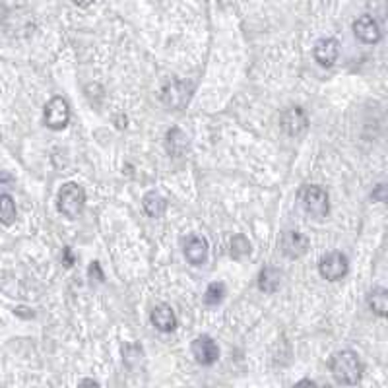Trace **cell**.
<instances>
[{"label": "cell", "mask_w": 388, "mask_h": 388, "mask_svg": "<svg viewBox=\"0 0 388 388\" xmlns=\"http://www.w3.org/2000/svg\"><path fill=\"white\" fill-rule=\"evenodd\" d=\"M282 285V270L274 268V266H266L261 270L258 274V288L264 293H276L278 288Z\"/></svg>", "instance_id": "5bb4252c"}, {"label": "cell", "mask_w": 388, "mask_h": 388, "mask_svg": "<svg viewBox=\"0 0 388 388\" xmlns=\"http://www.w3.org/2000/svg\"><path fill=\"white\" fill-rule=\"evenodd\" d=\"M150 320L159 332H173L177 328L175 310L171 309V305L167 303L155 305L150 313Z\"/></svg>", "instance_id": "8fae6325"}, {"label": "cell", "mask_w": 388, "mask_h": 388, "mask_svg": "<svg viewBox=\"0 0 388 388\" xmlns=\"http://www.w3.org/2000/svg\"><path fill=\"white\" fill-rule=\"evenodd\" d=\"M64 254H66V266H72V258H70V248H66V251H64Z\"/></svg>", "instance_id": "603a6c76"}, {"label": "cell", "mask_w": 388, "mask_h": 388, "mask_svg": "<svg viewBox=\"0 0 388 388\" xmlns=\"http://www.w3.org/2000/svg\"><path fill=\"white\" fill-rule=\"evenodd\" d=\"M330 373L340 384H357L363 377V363L352 350H342L330 357Z\"/></svg>", "instance_id": "6da1fadb"}, {"label": "cell", "mask_w": 388, "mask_h": 388, "mask_svg": "<svg viewBox=\"0 0 388 388\" xmlns=\"http://www.w3.org/2000/svg\"><path fill=\"white\" fill-rule=\"evenodd\" d=\"M367 305L374 315H379V317H387L388 291L384 290V288H374V290L367 295Z\"/></svg>", "instance_id": "2e32d148"}, {"label": "cell", "mask_w": 388, "mask_h": 388, "mask_svg": "<svg viewBox=\"0 0 388 388\" xmlns=\"http://www.w3.org/2000/svg\"><path fill=\"white\" fill-rule=\"evenodd\" d=\"M142 204H144V210H146L150 218H162L165 210H167V200L155 191H150L142 200Z\"/></svg>", "instance_id": "9a60e30c"}, {"label": "cell", "mask_w": 388, "mask_h": 388, "mask_svg": "<svg viewBox=\"0 0 388 388\" xmlns=\"http://www.w3.org/2000/svg\"><path fill=\"white\" fill-rule=\"evenodd\" d=\"M318 272L328 282H338L342 278H346V274L350 272V261L344 253L332 251L318 261Z\"/></svg>", "instance_id": "277c9868"}, {"label": "cell", "mask_w": 388, "mask_h": 388, "mask_svg": "<svg viewBox=\"0 0 388 388\" xmlns=\"http://www.w3.org/2000/svg\"><path fill=\"white\" fill-rule=\"evenodd\" d=\"M353 33L355 37L363 43H369V45H374V43L381 41L382 31L379 21L374 20L373 16L363 14L360 16L357 20L353 21Z\"/></svg>", "instance_id": "9c48e42d"}, {"label": "cell", "mask_w": 388, "mask_h": 388, "mask_svg": "<svg viewBox=\"0 0 388 388\" xmlns=\"http://www.w3.org/2000/svg\"><path fill=\"white\" fill-rule=\"evenodd\" d=\"M226 297V285L221 282H214L208 285V290L204 293V303L210 305V307H216L224 301Z\"/></svg>", "instance_id": "ac0fdd59"}, {"label": "cell", "mask_w": 388, "mask_h": 388, "mask_svg": "<svg viewBox=\"0 0 388 388\" xmlns=\"http://www.w3.org/2000/svg\"><path fill=\"white\" fill-rule=\"evenodd\" d=\"M43 119H45V125L51 128V130H63L68 120H70V107L66 103V99L57 95L53 98L45 105V113H43Z\"/></svg>", "instance_id": "5b68a950"}, {"label": "cell", "mask_w": 388, "mask_h": 388, "mask_svg": "<svg viewBox=\"0 0 388 388\" xmlns=\"http://www.w3.org/2000/svg\"><path fill=\"white\" fill-rule=\"evenodd\" d=\"M313 57L320 66H332L340 57V43L334 37H323L315 43Z\"/></svg>", "instance_id": "30bf717a"}, {"label": "cell", "mask_w": 388, "mask_h": 388, "mask_svg": "<svg viewBox=\"0 0 388 388\" xmlns=\"http://www.w3.org/2000/svg\"><path fill=\"white\" fill-rule=\"evenodd\" d=\"M85 206V191L78 183H66L58 191V212L64 218L76 219Z\"/></svg>", "instance_id": "3957f363"}, {"label": "cell", "mask_w": 388, "mask_h": 388, "mask_svg": "<svg viewBox=\"0 0 388 388\" xmlns=\"http://www.w3.org/2000/svg\"><path fill=\"white\" fill-rule=\"evenodd\" d=\"M309 237L301 231H295V229L285 231L280 239V248L288 258H301L309 251Z\"/></svg>", "instance_id": "ba28073f"}, {"label": "cell", "mask_w": 388, "mask_h": 388, "mask_svg": "<svg viewBox=\"0 0 388 388\" xmlns=\"http://www.w3.org/2000/svg\"><path fill=\"white\" fill-rule=\"evenodd\" d=\"M184 256L194 266H202L208 258V243H206L204 237L189 235L184 239Z\"/></svg>", "instance_id": "7c38bea8"}, {"label": "cell", "mask_w": 388, "mask_h": 388, "mask_svg": "<svg viewBox=\"0 0 388 388\" xmlns=\"http://www.w3.org/2000/svg\"><path fill=\"white\" fill-rule=\"evenodd\" d=\"M251 254V243L245 235H235L231 239V256L233 258H243V256H247Z\"/></svg>", "instance_id": "d6986e66"}, {"label": "cell", "mask_w": 388, "mask_h": 388, "mask_svg": "<svg viewBox=\"0 0 388 388\" xmlns=\"http://www.w3.org/2000/svg\"><path fill=\"white\" fill-rule=\"evenodd\" d=\"M192 355H194V360L200 363V365H214L219 357V347L218 344L214 342L212 336H208V334H202V336H198L192 342Z\"/></svg>", "instance_id": "52a82bcc"}, {"label": "cell", "mask_w": 388, "mask_h": 388, "mask_svg": "<svg viewBox=\"0 0 388 388\" xmlns=\"http://www.w3.org/2000/svg\"><path fill=\"white\" fill-rule=\"evenodd\" d=\"M299 200H301L305 212L309 214L310 218L325 219L330 212V198H328V192L323 187H317V184L303 187L299 191Z\"/></svg>", "instance_id": "7a4b0ae2"}, {"label": "cell", "mask_w": 388, "mask_h": 388, "mask_svg": "<svg viewBox=\"0 0 388 388\" xmlns=\"http://www.w3.org/2000/svg\"><path fill=\"white\" fill-rule=\"evenodd\" d=\"M16 202L14 198L6 194V192H0V224L4 226H12L16 221Z\"/></svg>", "instance_id": "e0dca14e"}, {"label": "cell", "mask_w": 388, "mask_h": 388, "mask_svg": "<svg viewBox=\"0 0 388 388\" xmlns=\"http://www.w3.org/2000/svg\"><path fill=\"white\" fill-rule=\"evenodd\" d=\"M88 274H90V278H98V282H103V272H101V266H99V262H92L90 264V270H88Z\"/></svg>", "instance_id": "ffe728a7"}, {"label": "cell", "mask_w": 388, "mask_h": 388, "mask_svg": "<svg viewBox=\"0 0 388 388\" xmlns=\"http://www.w3.org/2000/svg\"><path fill=\"white\" fill-rule=\"evenodd\" d=\"M280 125H282L283 132L291 138H299L307 132L309 128V119L301 107H290L285 109L280 117Z\"/></svg>", "instance_id": "8992f818"}, {"label": "cell", "mask_w": 388, "mask_h": 388, "mask_svg": "<svg viewBox=\"0 0 388 388\" xmlns=\"http://www.w3.org/2000/svg\"><path fill=\"white\" fill-rule=\"evenodd\" d=\"M72 2H74V4H76V6H80V8H88L90 4H93L95 0H72Z\"/></svg>", "instance_id": "7402d4cb"}, {"label": "cell", "mask_w": 388, "mask_h": 388, "mask_svg": "<svg viewBox=\"0 0 388 388\" xmlns=\"http://www.w3.org/2000/svg\"><path fill=\"white\" fill-rule=\"evenodd\" d=\"M373 198L379 202H387V187L384 184H377V189L373 191Z\"/></svg>", "instance_id": "44dd1931"}, {"label": "cell", "mask_w": 388, "mask_h": 388, "mask_svg": "<svg viewBox=\"0 0 388 388\" xmlns=\"http://www.w3.org/2000/svg\"><path fill=\"white\" fill-rule=\"evenodd\" d=\"M163 99H165V103L171 107H183L184 103H189V99H191V90L187 88L184 82H173V84L165 88Z\"/></svg>", "instance_id": "4fadbf2b"}]
</instances>
